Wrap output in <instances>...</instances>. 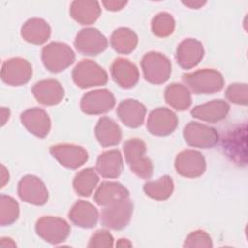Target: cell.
<instances>
[{"label": "cell", "mask_w": 248, "mask_h": 248, "mask_svg": "<svg viewBox=\"0 0 248 248\" xmlns=\"http://www.w3.org/2000/svg\"><path fill=\"white\" fill-rule=\"evenodd\" d=\"M126 163L132 172L142 179L150 178L153 173V164L146 155V144L139 138L127 140L123 144Z\"/></svg>", "instance_id": "1"}, {"label": "cell", "mask_w": 248, "mask_h": 248, "mask_svg": "<svg viewBox=\"0 0 248 248\" xmlns=\"http://www.w3.org/2000/svg\"><path fill=\"white\" fill-rule=\"evenodd\" d=\"M183 82L195 94H214L224 87L223 75L214 69H201L182 76Z\"/></svg>", "instance_id": "2"}, {"label": "cell", "mask_w": 248, "mask_h": 248, "mask_svg": "<svg viewBox=\"0 0 248 248\" xmlns=\"http://www.w3.org/2000/svg\"><path fill=\"white\" fill-rule=\"evenodd\" d=\"M42 61L46 70L59 73L70 67L75 59V52L69 45L62 42H51L42 49Z\"/></svg>", "instance_id": "3"}, {"label": "cell", "mask_w": 248, "mask_h": 248, "mask_svg": "<svg viewBox=\"0 0 248 248\" xmlns=\"http://www.w3.org/2000/svg\"><path fill=\"white\" fill-rule=\"evenodd\" d=\"M144 78L152 84L165 83L171 75V62L161 52L149 51L141 59Z\"/></svg>", "instance_id": "4"}, {"label": "cell", "mask_w": 248, "mask_h": 248, "mask_svg": "<svg viewBox=\"0 0 248 248\" xmlns=\"http://www.w3.org/2000/svg\"><path fill=\"white\" fill-rule=\"evenodd\" d=\"M72 78L75 84L80 88L105 85L108 80L107 72L90 59H83L74 67Z\"/></svg>", "instance_id": "5"}, {"label": "cell", "mask_w": 248, "mask_h": 248, "mask_svg": "<svg viewBox=\"0 0 248 248\" xmlns=\"http://www.w3.org/2000/svg\"><path fill=\"white\" fill-rule=\"evenodd\" d=\"M133 202L127 198L104 206L101 212V223L104 227L120 231L128 226L133 214Z\"/></svg>", "instance_id": "6"}, {"label": "cell", "mask_w": 248, "mask_h": 248, "mask_svg": "<svg viewBox=\"0 0 248 248\" xmlns=\"http://www.w3.org/2000/svg\"><path fill=\"white\" fill-rule=\"evenodd\" d=\"M36 232L45 241L56 245L64 242L71 232L68 222L55 216H43L36 222Z\"/></svg>", "instance_id": "7"}, {"label": "cell", "mask_w": 248, "mask_h": 248, "mask_svg": "<svg viewBox=\"0 0 248 248\" xmlns=\"http://www.w3.org/2000/svg\"><path fill=\"white\" fill-rule=\"evenodd\" d=\"M183 138L192 147L212 148L219 141V135L213 127L191 121L183 129Z\"/></svg>", "instance_id": "8"}, {"label": "cell", "mask_w": 248, "mask_h": 248, "mask_svg": "<svg viewBox=\"0 0 248 248\" xmlns=\"http://www.w3.org/2000/svg\"><path fill=\"white\" fill-rule=\"evenodd\" d=\"M222 147L228 157L237 165L246 164V126H236L222 138Z\"/></svg>", "instance_id": "9"}, {"label": "cell", "mask_w": 248, "mask_h": 248, "mask_svg": "<svg viewBox=\"0 0 248 248\" xmlns=\"http://www.w3.org/2000/svg\"><path fill=\"white\" fill-rule=\"evenodd\" d=\"M174 167L178 174L186 178L202 176L206 170V162L203 155L194 149H184L175 158Z\"/></svg>", "instance_id": "10"}, {"label": "cell", "mask_w": 248, "mask_h": 248, "mask_svg": "<svg viewBox=\"0 0 248 248\" xmlns=\"http://www.w3.org/2000/svg\"><path fill=\"white\" fill-rule=\"evenodd\" d=\"M31 64L22 57H13L4 61L1 70L2 80L11 86L27 83L32 77Z\"/></svg>", "instance_id": "11"}, {"label": "cell", "mask_w": 248, "mask_h": 248, "mask_svg": "<svg viewBox=\"0 0 248 248\" xmlns=\"http://www.w3.org/2000/svg\"><path fill=\"white\" fill-rule=\"evenodd\" d=\"M17 193L23 202L33 205H44L48 201V191L45 183L36 175L23 176L18 182Z\"/></svg>", "instance_id": "12"}, {"label": "cell", "mask_w": 248, "mask_h": 248, "mask_svg": "<svg viewBox=\"0 0 248 248\" xmlns=\"http://www.w3.org/2000/svg\"><path fill=\"white\" fill-rule=\"evenodd\" d=\"M115 106L113 94L106 88L96 89L85 93L80 101L81 110L89 115L106 113Z\"/></svg>", "instance_id": "13"}, {"label": "cell", "mask_w": 248, "mask_h": 248, "mask_svg": "<svg viewBox=\"0 0 248 248\" xmlns=\"http://www.w3.org/2000/svg\"><path fill=\"white\" fill-rule=\"evenodd\" d=\"M74 45L79 53L94 56L108 47V40L97 28L88 27L81 29L76 35Z\"/></svg>", "instance_id": "14"}, {"label": "cell", "mask_w": 248, "mask_h": 248, "mask_svg": "<svg viewBox=\"0 0 248 248\" xmlns=\"http://www.w3.org/2000/svg\"><path fill=\"white\" fill-rule=\"evenodd\" d=\"M49 151L58 163L67 169H78L88 160V152L82 146L76 144H55L50 146Z\"/></svg>", "instance_id": "15"}, {"label": "cell", "mask_w": 248, "mask_h": 248, "mask_svg": "<svg viewBox=\"0 0 248 248\" xmlns=\"http://www.w3.org/2000/svg\"><path fill=\"white\" fill-rule=\"evenodd\" d=\"M177 125L178 118L172 110L168 108H157L149 113L146 128L154 136L165 137L173 133Z\"/></svg>", "instance_id": "16"}, {"label": "cell", "mask_w": 248, "mask_h": 248, "mask_svg": "<svg viewBox=\"0 0 248 248\" xmlns=\"http://www.w3.org/2000/svg\"><path fill=\"white\" fill-rule=\"evenodd\" d=\"M22 125L33 135L39 138H46L51 128V121L46 113L41 108H31L20 114Z\"/></svg>", "instance_id": "17"}, {"label": "cell", "mask_w": 248, "mask_h": 248, "mask_svg": "<svg viewBox=\"0 0 248 248\" xmlns=\"http://www.w3.org/2000/svg\"><path fill=\"white\" fill-rule=\"evenodd\" d=\"M203 55L204 48L202 44L193 38L183 40L176 49V61L185 70L196 67L202 61Z\"/></svg>", "instance_id": "18"}, {"label": "cell", "mask_w": 248, "mask_h": 248, "mask_svg": "<svg viewBox=\"0 0 248 248\" xmlns=\"http://www.w3.org/2000/svg\"><path fill=\"white\" fill-rule=\"evenodd\" d=\"M110 74L113 80L122 88L128 89L134 87L140 79L138 67L127 58H116L111 67Z\"/></svg>", "instance_id": "19"}, {"label": "cell", "mask_w": 248, "mask_h": 248, "mask_svg": "<svg viewBox=\"0 0 248 248\" xmlns=\"http://www.w3.org/2000/svg\"><path fill=\"white\" fill-rule=\"evenodd\" d=\"M35 99L44 106H55L59 104L65 95L64 88L56 79H43L32 87Z\"/></svg>", "instance_id": "20"}, {"label": "cell", "mask_w": 248, "mask_h": 248, "mask_svg": "<svg viewBox=\"0 0 248 248\" xmlns=\"http://www.w3.org/2000/svg\"><path fill=\"white\" fill-rule=\"evenodd\" d=\"M116 113L125 126L129 128H138L144 122L146 108L138 100L126 99L119 103Z\"/></svg>", "instance_id": "21"}, {"label": "cell", "mask_w": 248, "mask_h": 248, "mask_svg": "<svg viewBox=\"0 0 248 248\" xmlns=\"http://www.w3.org/2000/svg\"><path fill=\"white\" fill-rule=\"evenodd\" d=\"M229 110V104L224 100L218 99L194 107L191 109V115L205 122L216 123L225 119Z\"/></svg>", "instance_id": "22"}, {"label": "cell", "mask_w": 248, "mask_h": 248, "mask_svg": "<svg viewBox=\"0 0 248 248\" xmlns=\"http://www.w3.org/2000/svg\"><path fill=\"white\" fill-rule=\"evenodd\" d=\"M68 216L74 225L82 229H91L98 222L99 212L91 202L78 200L73 204Z\"/></svg>", "instance_id": "23"}, {"label": "cell", "mask_w": 248, "mask_h": 248, "mask_svg": "<svg viewBox=\"0 0 248 248\" xmlns=\"http://www.w3.org/2000/svg\"><path fill=\"white\" fill-rule=\"evenodd\" d=\"M96 171L105 178H117L123 170V158L118 149L101 153L96 161Z\"/></svg>", "instance_id": "24"}, {"label": "cell", "mask_w": 248, "mask_h": 248, "mask_svg": "<svg viewBox=\"0 0 248 248\" xmlns=\"http://www.w3.org/2000/svg\"><path fill=\"white\" fill-rule=\"evenodd\" d=\"M101 7L98 1L76 0L70 5V16L82 25L94 23L101 16Z\"/></svg>", "instance_id": "25"}, {"label": "cell", "mask_w": 248, "mask_h": 248, "mask_svg": "<svg viewBox=\"0 0 248 248\" xmlns=\"http://www.w3.org/2000/svg\"><path fill=\"white\" fill-rule=\"evenodd\" d=\"M20 34L26 42L33 45H42L49 39L51 28L45 19L32 17L22 25Z\"/></svg>", "instance_id": "26"}, {"label": "cell", "mask_w": 248, "mask_h": 248, "mask_svg": "<svg viewBox=\"0 0 248 248\" xmlns=\"http://www.w3.org/2000/svg\"><path fill=\"white\" fill-rule=\"evenodd\" d=\"M127 198H129L128 189L115 181H103L94 195V201L101 206H107Z\"/></svg>", "instance_id": "27"}, {"label": "cell", "mask_w": 248, "mask_h": 248, "mask_svg": "<svg viewBox=\"0 0 248 248\" xmlns=\"http://www.w3.org/2000/svg\"><path fill=\"white\" fill-rule=\"evenodd\" d=\"M95 136L103 147L117 145L122 138L118 124L108 116L101 117L95 126Z\"/></svg>", "instance_id": "28"}, {"label": "cell", "mask_w": 248, "mask_h": 248, "mask_svg": "<svg viewBox=\"0 0 248 248\" xmlns=\"http://www.w3.org/2000/svg\"><path fill=\"white\" fill-rule=\"evenodd\" d=\"M164 97L169 106L179 111L189 108L192 104L190 90L181 83L174 82L168 85L165 89Z\"/></svg>", "instance_id": "29"}, {"label": "cell", "mask_w": 248, "mask_h": 248, "mask_svg": "<svg viewBox=\"0 0 248 248\" xmlns=\"http://www.w3.org/2000/svg\"><path fill=\"white\" fill-rule=\"evenodd\" d=\"M110 45L116 52L129 54L137 47L138 36L128 27H119L111 34Z\"/></svg>", "instance_id": "30"}, {"label": "cell", "mask_w": 248, "mask_h": 248, "mask_svg": "<svg viewBox=\"0 0 248 248\" xmlns=\"http://www.w3.org/2000/svg\"><path fill=\"white\" fill-rule=\"evenodd\" d=\"M174 190V183L170 175H163L157 180L148 181L143 185L144 193L156 201L169 199Z\"/></svg>", "instance_id": "31"}, {"label": "cell", "mask_w": 248, "mask_h": 248, "mask_svg": "<svg viewBox=\"0 0 248 248\" xmlns=\"http://www.w3.org/2000/svg\"><path fill=\"white\" fill-rule=\"evenodd\" d=\"M99 182V176L93 168H85L78 171L73 180L75 192L81 197H89Z\"/></svg>", "instance_id": "32"}, {"label": "cell", "mask_w": 248, "mask_h": 248, "mask_svg": "<svg viewBox=\"0 0 248 248\" xmlns=\"http://www.w3.org/2000/svg\"><path fill=\"white\" fill-rule=\"evenodd\" d=\"M19 217V204L12 197L0 196V224L8 226L15 223Z\"/></svg>", "instance_id": "33"}, {"label": "cell", "mask_w": 248, "mask_h": 248, "mask_svg": "<svg viewBox=\"0 0 248 248\" xmlns=\"http://www.w3.org/2000/svg\"><path fill=\"white\" fill-rule=\"evenodd\" d=\"M174 28L175 20L173 16L167 12H161L152 18L151 30L152 33L157 37H169L173 33Z\"/></svg>", "instance_id": "34"}, {"label": "cell", "mask_w": 248, "mask_h": 248, "mask_svg": "<svg viewBox=\"0 0 248 248\" xmlns=\"http://www.w3.org/2000/svg\"><path fill=\"white\" fill-rule=\"evenodd\" d=\"M187 248H211L213 246L211 236L203 230H196L188 234L183 243Z\"/></svg>", "instance_id": "35"}, {"label": "cell", "mask_w": 248, "mask_h": 248, "mask_svg": "<svg viewBox=\"0 0 248 248\" xmlns=\"http://www.w3.org/2000/svg\"><path fill=\"white\" fill-rule=\"evenodd\" d=\"M248 86L246 83H232L227 87L225 91L226 99L236 105L246 106Z\"/></svg>", "instance_id": "36"}, {"label": "cell", "mask_w": 248, "mask_h": 248, "mask_svg": "<svg viewBox=\"0 0 248 248\" xmlns=\"http://www.w3.org/2000/svg\"><path fill=\"white\" fill-rule=\"evenodd\" d=\"M114 245V239L111 233L107 230H98L89 239L88 247L90 248H104L112 247Z\"/></svg>", "instance_id": "37"}, {"label": "cell", "mask_w": 248, "mask_h": 248, "mask_svg": "<svg viewBox=\"0 0 248 248\" xmlns=\"http://www.w3.org/2000/svg\"><path fill=\"white\" fill-rule=\"evenodd\" d=\"M103 6L110 12H116L122 10L127 4V1H116V0H108V1H103L102 2Z\"/></svg>", "instance_id": "38"}, {"label": "cell", "mask_w": 248, "mask_h": 248, "mask_svg": "<svg viewBox=\"0 0 248 248\" xmlns=\"http://www.w3.org/2000/svg\"><path fill=\"white\" fill-rule=\"evenodd\" d=\"M182 4L191 8V9H200L203 5H205L206 2L205 1H186V2L183 1Z\"/></svg>", "instance_id": "39"}, {"label": "cell", "mask_w": 248, "mask_h": 248, "mask_svg": "<svg viewBox=\"0 0 248 248\" xmlns=\"http://www.w3.org/2000/svg\"><path fill=\"white\" fill-rule=\"evenodd\" d=\"M0 246L1 247H16V244L10 237H2L1 241H0Z\"/></svg>", "instance_id": "40"}, {"label": "cell", "mask_w": 248, "mask_h": 248, "mask_svg": "<svg viewBox=\"0 0 248 248\" xmlns=\"http://www.w3.org/2000/svg\"><path fill=\"white\" fill-rule=\"evenodd\" d=\"M1 177H2V182H1V187H4L5 186V184L9 181V172H8V170H6V168L2 165L1 166Z\"/></svg>", "instance_id": "41"}, {"label": "cell", "mask_w": 248, "mask_h": 248, "mask_svg": "<svg viewBox=\"0 0 248 248\" xmlns=\"http://www.w3.org/2000/svg\"><path fill=\"white\" fill-rule=\"evenodd\" d=\"M1 115H2V126L5 125L6 121L9 119L10 116V109L7 108H1Z\"/></svg>", "instance_id": "42"}, {"label": "cell", "mask_w": 248, "mask_h": 248, "mask_svg": "<svg viewBox=\"0 0 248 248\" xmlns=\"http://www.w3.org/2000/svg\"><path fill=\"white\" fill-rule=\"evenodd\" d=\"M116 246H118V247H130V246H132V243L126 238H120V239H118V242L116 243Z\"/></svg>", "instance_id": "43"}]
</instances>
